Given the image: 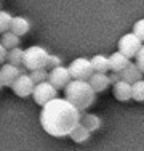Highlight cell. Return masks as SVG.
Returning a JSON list of instances; mask_svg holds the SVG:
<instances>
[{
    "label": "cell",
    "mask_w": 144,
    "mask_h": 151,
    "mask_svg": "<svg viewBox=\"0 0 144 151\" xmlns=\"http://www.w3.org/2000/svg\"><path fill=\"white\" fill-rule=\"evenodd\" d=\"M13 90V93L16 96H21V98H27L34 93V88H35V84L34 81L31 79L29 74H21L16 81L13 82V85L10 87Z\"/></svg>",
    "instance_id": "cell-7"
},
{
    "label": "cell",
    "mask_w": 144,
    "mask_h": 151,
    "mask_svg": "<svg viewBox=\"0 0 144 151\" xmlns=\"http://www.w3.org/2000/svg\"><path fill=\"white\" fill-rule=\"evenodd\" d=\"M82 113L66 98H55L40 111V125L48 135L63 138L69 137L80 125Z\"/></svg>",
    "instance_id": "cell-1"
},
{
    "label": "cell",
    "mask_w": 144,
    "mask_h": 151,
    "mask_svg": "<svg viewBox=\"0 0 144 151\" xmlns=\"http://www.w3.org/2000/svg\"><path fill=\"white\" fill-rule=\"evenodd\" d=\"M112 92L118 101H128V100H131V84H128L125 81H118L117 84H114Z\"/></svg>",
    "instance_id": "cell-12"
},
{
    "label": "cell",
    "mask_w": 144,
    "mask_h": 151,
    "mask_svg": "<svg viewBox=\"0 0 144 151\" xmlns=\"http://www.w3.org/2000/svg\"><path fill=\"white\" fill-rule=\"evenodd\" d=\"M109 79H110V84H117L118 81H122V76L120 73H114V71H110V74H109Z\"/></svg>",
    "instance_id": "cell-27"
},
{
    "label": "cell",
    "mask_w": 144,
    "mask_h": 151,
    "mask_svg": "<svg viewBox=\"0 0 144 151\" xmlns=\"http://www.w3.org/2000/svg\"><path fill=\"white\" fill-rule=\"evenodd\" d=\"M130 63H131V60L127 58L125 55H122L120 52H115L109 56V66H110V71H114V73H122Z\"/></svg>",
    "instance_id": "cell-14"
},
{
    "label": "cell",
    "mask_w": 144,
    "mask_h": 151,
    "mask_svg": "<svg viewBox=\"0 0 144 151\" xmlns=\"http://www.w3.org/2000/svg\"><path fill=\"white\" fill-rule=\"evenodd\" d=\"M58 66H63V60H61L58 55H50L48 63H46V69L51 71V69H55V68H58Z\"/></svg>",
    "instance_id": "cell-24"
},
{
    "label": "cell",
    "mask_w": 144,
    "mask_h": 151,
    "mask_svg": "<svg viewBox=\"0 0 144 151\" xmlns=\"http://www.w3.org/2000/svg\"><path fill=\"white\" fill-rule=\"evenodd\" d=\"M2 87H3V85H2V82H0V88H2Z\"/></svg>",
    "instance_id": "cell-28"
},
{
    "label": "cell",
    "mask_w": 144,
    "mask_h": 151,
    "mask_svg": "<svg viewBox=\"0 0 144 151\" xmlns=\"http://www.w3.org/2000/svg\"><path fill=\"white\" fill-rule=\"evenodd\" d=\"M64 98L67 101H71L80 113H83V111L93 106V103L96 100V92L93 90V87L90 85L88 81H75V79H72L67 84V87L64 88Z\"/></svg>",
    "instance_id": "cell-2"
},
{
    "label": "cell",
    "mask_w": 144,
    "mask_h": 151,
    "mask_svg": "<svg viewBox=\"0 0 144 151\" xmlns=\"http://www.w3.org/2000/svg\"><path fill=\"white\" fill-rule=\"evenodd\" d=\"M6 55H8V50H6L5 47L0 44V66H2V64H5V61H6Z\"/></svg>",
    "instance_id": "cell-26"
},
{
    "label": "cell",
    "mask_w": 144,
    "mask_h": 151,
    "mask_svg": "<svg viewBox=\"0 0 144 151\" xmlns=\"http://www.w3.org/2000/svg\"><path fill=\"white\" fill-rule=\"evenodd\" d=\"M88 82H90V85L93 87V90H95L96 93H101V92L107 90L109 85H112L110 84V79H109V74H103V73H95L88 79Z\"/></svg>",
    "instance_id": "cell-10"
},
{
    "label": "cell",
    "mask_w": 144,
    "mask_h": 151,
    "mask_svg": "<svg viewBox=\"0 0 144 151\" xmlns=\"http://www.w3.org/2000/svg\"><path fill=\"white\" fill-rule=\"evenodd\" d=\"M48 74L50 71L46 68H42V69H35V71H31V79L34 81V84H40V82H45L48 81Z\"/></svg>",
    "instance_id": "cell-22"
},
{
    "label": "cell",
    "mask_w": 144,
    "mask_h": 151,
    "mask_svg": "<svg viewBox=\"0 0 144 151\" xmlns=\"http://www.w3.org/2000/svg\"><path fill=\"white\" fill-rule=\"evenodd\" d=\"M19 42H21V39L18 37L16 34H13L11 31H6V32H3V34H0V44L5 47L6 50L19 47Z\"/></svg>",
    "instance_id": "cell-17"
},
{
    "label": "cell",
    "mask_w": 144,
    "mask_h": 151,
    "mask_svg": "<svg viewBox=\"0 0 144 151\" xmlns=\"http://www.w3.org/2000/svg\"><path fill=\"white\" fill-rule=\"evenodd\" d=\"M23 58H24V50L16 47V48H11L8 50V55H6V63L13 64V66H18L23 64Z\"/></svg>",
    "instance_id": "cell-18"
},
{
    "label": "cell",
    "mask_w": 144,
    "mask_h": 151,
    "mask_svg": "<svg viewBox=\"0 0 144 151\" xmlns=\"http://www.w3.org/2000/svg\"><path fill=\"white\" fill-rule=\"evenodd\" d=\"M0 8H2V5H0Z\"/></svg>",
    "instance_id": "cell-29"
},
{
    "label": "cell",
    "mask_w": 144,
    "mask_h": 151,
    "mask_svg": "<svg viewBox=\"0 0 144 151\" xmlns=\"http://www.w3.org/2000/svg\"><path fill=\"white\" fill-rule=\"evenodd\" d=\"M32 98H34V101L37 103L38 106H45L46 103H50L51 100L58 98V88L53 87L48 81L40 82V84H35Z\"/></svg>",
    "instance_id": "cell-6"
},
{
    "label": "cell",
    "mask_w": 144,
    "mask_h": 151,
    "mask_svg": "<svg viewBox=\"0 0 144 151\" xmlns=\"http://www.w3.org/2000/svg\"><path fill=\"white\" fill-rule=\"evenodd\" d=\"M131 100L139 101V103L144 101V79L135 82L131 85Z\"/></svg>",
    "instance_id": "cell-20"
},
{
    "label": "cell",
    "mask_w": 144,
    "mask_h": 151,
    "mask_svg": "<svg viewBox=\"0 0 144 151\" xmlns=\"http://www.w3.org/2000/svg\"><path fill=\"white\" fill-rule=\"evenodd\" d=\"M10 31H11L13 34H16L18 37L26 35L27 32L31 31V23H29V19H27V18H24V16H13Z\"/></svg>",
    "instance_id": "cell-13"
},
{
    "label": "cell",
    "mask_w": 144,
    "mask_h": 151,
    "mask_svg": "<svg viewBox=\"0 0 144 151\" xmlns=\"http://www.w3.org/2000/svg\"><path fill=\"white\" fill-rule=\"evenodd\" d=\"M136 64H138V68L143 71V74H144V45L141 47V50H139V53L136 55V61H135Z\"/></svg>",
    "instance_id": "cell-25"
},
{
    "label": "cell",
    "mask_w": 144,
    "mask_h": 151,
    "mask_svg": "<svg viewBox=\"0 0 144 151\" xmlns=\"http://www.w3.org/2000/svg\"><path fill=\"white\" fill-rule=\"evenodd\" d=\"M143 45L144 44L133 34V32H128V34L122 35V37L118 39L117 52H120L122 55H125L127 58L131 60V58H136V55L139 53V50H141Z\"/></svg>",
    "instance_id": "cell-4"
},
{
    "label": "cell",
    "mask_w": 144,
    "mask_h": 151,
    "mask_svg": "<svg viewBox=\"0 0 144 151\" xmlns=\"http://www.w3.org/2000/svg\"><path fill=\"white\" fill-rule=\"evenodd\" d=\"M131 32L144 44V18H143V19H138V21H136L135 26H133V31H131Z\"/></svg>",
    "instance_id": "cell-23"
},
{
    "label": "cell",
    "mask_w": 144,
    "mask_h": 151,
    "mask_svg": "<svg viewBox=\"0 0 144 151\" xmlns=\"http://www.w3.org/2000/svg\"><path fill=\"white\" fill-rule=\"evenodd\" d=\"M69 73H71V77L75 79V81H88L95 74V69H93L91 61L88 58L80 56V58H75L69 64Z\"/></svg>",
    "instance_id": "cell-5"
},
{
    "label": "cell",
    "mask_w": 144,
    "mask_h": 151,
    "mask_svg": "<svg viewBox=\"0 0 144 151\" xmlns=\"http://www.w3.org/2000/svg\"><path fill=\"white\" fill-rule=\"evenodd\" d=\"M23 74L21 69L18 66H13L10 63H5L0 66V82H2L3 87H11L13 82L16 81L19 76Z\"/></svg>",
    "instance_id": "cell-9"
},
{
    "label": "cell",
    "mask_w": 144,
    "mask_h": 151,
    "mask_svg": "<svg viewBox=\"0 0 144 151\" xmlns=\"http://www.w3.org/2000/svg\"><path fill=\"white\" fill-rule=\"evenodd\" d=\"M11 13L5 12V10H0V34H3V32L10 31V27H11Z\"/></svg>",
    "instance_id": "cell-21"
},
{
    "label": "cell",
    "mask_w": 144,
    "mask_h": 151,
    "mask_svg": "<svg viewBox=\"0 0 144 151\" xmlns=\"http://www.w3.org/2000/svg\"><path fill=\"white\" fill-rule=\"evenodd\" d=\"M80 124L86 127L90 132H96L98 129L101 127V117L96 116V114H91V113H82V117H80Z\"/></svg>",
    "instance_id": "cell-15"
},
{
    "label": "cell",
    "mask_w": 144,
    "mask_h": 151,
    "mask_svg": "<svg viewBox=\"0 0 144 151\" xmlns=\"http://www.w3.org/2000/svg\"><path fill=\"white\" fill-rule=\"evenodd\" d=\"M71 81H72V77L69 73V68H66V66H58L50 71V74H48V82L53 87H56L58 90L66 88Z\"/></svg>",
    "instance_id": "cell-8"
},
{
    "label": "cell",
    "mask_w": 144,
    "mask_h": 151,
    "mask_svg": "<svg viewBox=\"0 0 144 151\" xmlns=\"http://www.w3.org/2000/svg\"><path fill=\"white\" fill-rule=\"evenodd\" d=\"M91 66L95 69V73H103V74H107L110 71V66H109V58L104 55H95L91 60Z\"/></svg>",
    "instance_id": "cell-16"
},
{
    "label": "cell",
    "mask_w": 144,
    "mask_h": 151,
    "mask_svg": "<svg viewBox=\"0 0 144 151\" xmlns=\"http://www.w3.org/2000/svg\"><path fill=\"white\" fill-rule=\"evenodd\" d=\"M120 76H122V81H125V82H128V84H135V82H138V81H141L143 79V71L138 68V64L136 63H130L127 68H125L123 71L120 73Z\"/></svg>",
    "instance_id": "cell-11"
},
{
    "label": "cell",
    "mask_w": 144,
    "mask_h": 151,
    "mask_svg": "<svg viewBox=\"0 0 144 151\" xmlns=\"http://www.w3.org/2000/svg\"><path fill=\"white\" fill-rule=\"evenodd\" d=\"M90 135H91V132H90L88 129L83 127V125L80 124V125H78V127L75 129V130L69 135V137H71L72 142H75V143H85L86 140L90 138Z\"/></svg>",
    "instance_id": "cell-19"
},
{
    "label": "cell",
    "mask_w": 144,
    "mask_h": 151,
    "mask_svg": "<svg viewBox=\"0 0 144 151\" xmlns=\"http://www.w3.org/2000/svg\"><path fill=\"white\" fill-rule=\"evenodd\" d=\"M48 58H50V53L46 52V48H43L40 45H32L24 50L23 66L27 71L42 69V68H46Z\"/></svg>",
    "instance_id": "cell-3"
}]
</instances>
